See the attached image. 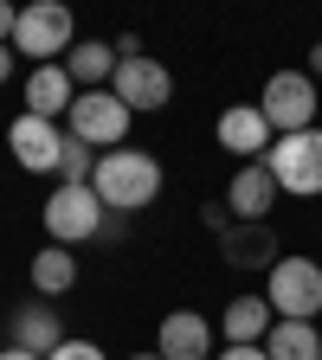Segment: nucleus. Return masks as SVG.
I'll list each match as a JSON object with an SVG mask.
<instances>
[{
    "mask_svg": "<svg viewBox=\"0 0 322 360\" xmlns=\"http://www.w3.org/2000/svg\"><path fill=\"white\" fill-rule=\"evenodd\" d=\"M71 335H65V322H58V309H45V302H26V309H13V347H26V354H52V347H65Z\"/></svg>",
    "mask_w": 322,
    "mask_h": 360,
    "instance_id": "nucleus-16",
    "label": "nucleus"
},
{
    "mask_svg": "<svg viewBox=\"0 0 322 360\" xmlns=\"http://www.w3.org/2000/svg\"><path fill=\"white\" fill-rule=\"evenodd\" d=\"M7 148L26 174H58V148H65V129L45 122V116H13L7 129Z\"/></svg>",
    "mask_w": 322,
    "mask_h": 360,
    "instance_id": "nucleus-9",
    "label": "nucleus"
},
{
    "mask_svg": "<svg viewBox=\"0 0 322 360\" xmlns=\"http://www.w3.org/2000/svg\"><path fill=\"white\" fill-rule=\"evenodd\" d=\"M13 77V45H0V84Z\"/></svg>",
    "mask_w": 322,
    "mask_h": 360,
    "instance_id": "nucleus-24",
    "label": "nucleus"
},
{
    "mask_svg": "<svg viewBox=\"0 0 322 360\" xmlns=\"http://www.w3.org/2000/svg\"><path fill=\"white\" fill-rule=\"evenodd\" d=\"M0 360H39V354H26V347H7V354H0Z\"/></svg>",
    "mask_w": 322,
    "mask_h": 360,
    "instance_id": "nucleus-26",
    "label": "nucleus"
},
{
    "mask_svg": "<svg viewBox=\"0 0 322 360\" xmlns=\"http://www.w3.org/2000/svg\"><path fill=\"white\" fill-rule=\"evenodd\" d=\"M129 360H161V354H129Z\"/></svg>",
    "mask_w": 322,
    "mask_h": 360,
    "instance_id": "nucleus-27",
    "label": "nucleus"
},
{
    "mask_svg": "<svg viewBox=\"0 0 322 360\" xmlns=\"http://www.w3.org/2000/svg\"><path fill=\"white\" fill-rule=\"evenodd\" d=\"M213 135H219V148H225V155H245V161H264V155H271V142H278V129L264 122V110H258V103H233V110L219 116V129H213Z\"/></svg>",
    "mask_w": 322,
    "mask_h": 360,
    "instance_id": "nucleus-10",
    "label": "nucleus"
},
{
    "mask_svg": "<svg viewBox=\"0 0 322 360\" xmlns=\"http://www.w3.org/2000/svg\"><path fill=\"white\" fill-rule=\"evenodd\" d=\"M45 232H52V245H84V238H97L110 232V212L97 200V187H58L52 200H45Z\"/></svg>",
    "mask_w": 322,
    "mask_h": 360,
    "instance_id": "nucleus-5",
    "label": "nucleus"
},
{
    "mask_svg": "<svg viewBox=\"0 0 322 360\" xmlns=\"http://www.w3.org/2000/svg\"><path fill=\"white\" fill-rule=\"evenodd\" d=\"M271 180H278V193H322V129H303V135H278L264 155Z\"/></svg>",
    "mask_w": 322,
    "mask_h": 360,
    "instance_id": "nucleus-3",
    "label": "nucleus"
},
{
    "mask_svg": "<svg viewBox=\"0 0 322 360\" xmlns=\"http://www.w3.org/2000/svg\"><path fill=\"white\" fill-rule=\"evenodd\" d=\"M65 129L90 148H129V110L116 103V90H78Z\"/></svg>",
    "mask_w": 322,
    "mask_h": 360,
    "instance_id": "nucleus-7",
    "label": "nucleus"
},
{
    "mask_svg": "<svg viewBox=\"0 0 322 360\" xmlns=\"http://www.w3.org/2000/svg\"><path fill=\"white\" fill-rule=\"evenodd\" d=\"M258 110H264V122L278 129V135L316 129V77H309V71H278V77H264Z\"/></svg>",
    "mask_w": 322,
    "mask_h": 360,
    "instance_id": "nucleus-4",
    "label": "nucleus"
},
{
    "mask_svg": "<svg viewBox=\"0 0 322 360\" xmlns=\"http://www.w3.org/2000/svg\"><path fill=\"white\" fill-rule=\"evenodd\" d=\"M264 354L271 360H322V335H316V322H271Z\"/></svg>",
    "mask_w": 322,
    "mask_h": 360,
    "instance_id": "nucleus-18",
    "label": "nucleus"
},
{
    "mask_svg": "<svg viewBox=\"0 0 322 360\" xmlns=\"http://www.w3.org/2000/svg\"><path fill=\"white\" fill-rule=\"evenodd\" d=\"M13 26H20V7H7V0H0V45H13Z\"/></svg>",
    "mask_w": 322,
    "mask_h": 360,
    "instance_id": "nucleus-22",
    "label": "nucleus"
},
{
    "mask_svg": "<svg viewBox=\"0 0 322 360\" xmlns=\"http://www.w3.org/2000/svg\"><path fill=\"white\" fill-rule=\"evenodd\" d=\"M116 45H104V39H78V52H65V71H71V84L78 90H104L110 77H116Z\"/></svg>",
    "mask_w": 322,
    "mask_h": 360,
    "instance_id": "nucleus-17",
    "label": "nucleus"
},
{
    "mask_svg": "<svg viewBox=\"0 0 322 360\" xmlns=\"http://www.w3.org/2000/svg\"><path fill=\"white\" fill-rule=\"evenodd\" d=\"M264 302L278 309V322H316L322 315V264L316 257H278L264 277Z\"/></svg>",
    "mask_w": 322,
    "mask_h": 360,
    "instance_id": "nucleus-2",
    "label": "nucleus"
},
{
    "mask_svg": "<svg viewBox=\"0 0 322 360\" xmlns=\"http://www.w3.org/2000/svg\"><path fill=\"white\" fill-rule=\"evenodd\" d=\"M90 187H97L104 212L129 219V212L155 206V193H161V161L149 148H110V155H97V180H90Z\"/></svg>",
    "mask_w": 322,
    "mask_h": 360,
    "instance_id": "nucleus-1",
    "label": "nucleus"
},
{
    "mask_svg": "<svg viewBox=\"0 0 322 360\" xmlns=\"http://www.w3.org/2000/svg\"><path fill=\"white\" fill-rule=\"evenodd\" d=\"M225 206H233L239 225H264L271 206H278V180H271V167L264 161H245L233 174V187H225Z\"/></svg>",
    "mask_w": 322,
    "mask_h": 360,
    "instance_id": "nucleus-12",
    "label": "nucleus"
},
{
    "mask_svg": "<svg viewBox=\"0 0 322 360\" xmlns=\"http://www.w3.org/2000/svg\"><path fill=\"white\" fill-rule=\"evenodd\" d=\"M13 52H26L39 65H58V52H71V7H58V0H32V7H20Z\"/></svg>",
    "mask_w": 322,
    "mask_h": 360,
    "instance_id": "nucleus-6",
    "label": "nucleus"
},
{
    "mask_svg": "<svg viewBox=\"0 0 322 360\" xmlns=\"http://www.w3.org/2000/svg\"><path fill=\"white\" fill-rule=\"evenodd\" d=\"M271 322H278V309H271L264 296H233L219 315V328H225V347H264Z\"/></svg>",
    "mask_w": 322,
    "mask_h": 360,
    "instance_id": "nucleus-15",
    "label": "nucleus"
},
{
    "mask_svg": "<svg viewBox=\"0 0 322 360\" xmlns=\"http://www.w3.org/2000/svg\"><path fill=\"white\" fill-rule=\"evenodd\" d=\"M110 90H116V103L129 110V116H142V110H161L168 97H174V77H168V65L161 58H123L116 65V77H110Z\"/></svg>",
    "mask_w": 322,
    "mask_h": 360,
    "instance_id": "nucleus-8",
    "label": "nucleus"
},
{
    "mask_svg": "<svg viewBox=\"0 0 322 360\" xmlns=\"http://www.w3.org/2000/svg\"><path fill=\"white\" fill-rule=\"evenodd\" d=\"M78 283V257L65 251V245H45L39 257H32V290L39 296H65Z\"/></svg>",
    "mask_w": 322,
    "mask_h": 360,
    "instance_id": "nucleus-19",
    "label": "nucleus"
},
{
    "mask_svg": "<svg viewBox=\"0 0 322 360\" xmlns=\"http://www.w3.org/2000/svg\"><path fill=\"white\" fill-rule=\"evenodd\" d=\"M155 354H161V360H213V322H206V315H194V309L161 315Z\"/></svg>",
    "mask_w": 322,
    "mask_h": 360,
    "instance_id": "nucleus-11",
    "label": "nucleus"
},
{
    "mask_svg": "<svg viewBox=\"0 0 322 360\" xmlns=\"http://www.w3.org/2000/svg\"><path fill=\"white\" fill-rule=\"evenodd\" d=\"M219 251H225V264H239V270H278V232L271 225H225V238H219Z\"/></svg>",
    "mask_w": 322,
    "mask_h": 360,
    "instance_id": "nucleus-13",
    "label": "nucleus"
},
{
    "mask_svg": "<svg viewBox=\"0 0 322 360\" xmlns=\"http://www.w3.org/2000/svg\"><path fill=\"white\" fill-rule=\"evenodd\" d=\"M213 360H271L264 347H225V354H213Z\"/></svg>",
    "mask_w": 322,
    "mask_h": 360,
    "instance_id": "nucleus-23",
    "label": "nucleus"
},
{
    "mask_svg": "<svg viewBox=\"0 0 322 360\" xmlns=\"http://www.w3.org/2000/svg\"><path fill=\"white\" fill-rule=\"evenodd\" d=\"M309 77H322V45H309Z\"/></svg>",
    "mask_w": 322,
    "mask_h": 360,
    "instance_id": "nucleus-25",
    "label": "nucleus"
},
{
    "mask_svg": "<svg viewBox=\"0 0 322 360\" xmlns=\"http://www.w3.org/2000/svg\"><path fill=\"white\" fill-rule=\"evenodd\" d=\"M97 180V148L78 142V135L65 129V148H58V187H90Z\"/></svg>",
    "mask_w": 322,
    "mask_h": 360,
    "instance_id": "nucleus-20",
    "label": "nucleus"
},
{
    "mask_svg": "<svg viewBox=\"0 0 322 360\" xmlns=\"http://www.w3.org/2000/svg\"><path fill=\"white\" fill-rule=\"evenodd\" d=\"M71 103H78V84H71L65 65H39V71L26 77V116L58 122V116H71Z\"/></svg>",
    "mask_w": 322,
    "mask_h": 360,
    "instance_id": "nucleus-14",
    "label": "nucleus"
},
{
    "mask_svg": "<svg viewBox=\"0 0 322 360\" xmlns=\"http://www.w3.org/2000/svg\"><path fill=\"white\" fill-rule=\"evenodd\" d=\"M45 360H110V354H104L97 341H65V347H52Z\"/></svg>",
    "mask_w": 322,
    "mask_h": 360,
    "instance_id": "nucleus-21",
    "label": "nucleus"
}]
</instances>
